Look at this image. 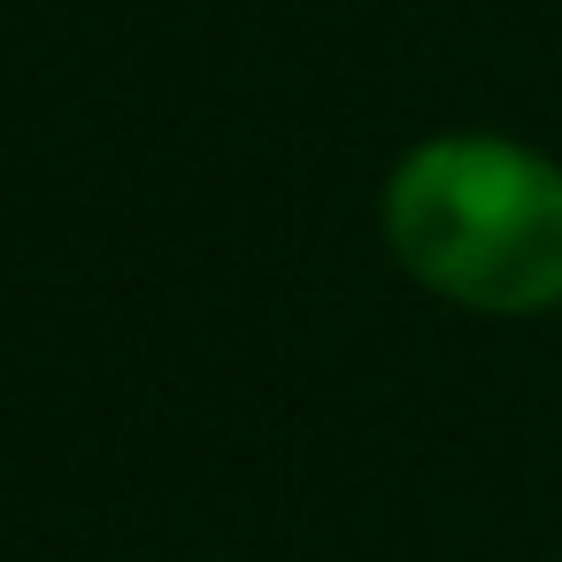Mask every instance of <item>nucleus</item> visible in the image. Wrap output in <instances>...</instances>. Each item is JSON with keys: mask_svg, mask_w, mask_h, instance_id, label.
<instances>
[{"mask_svg": "<svg viewBox=\"0 0 562 562\" xmlns=\"http://www.w3.org/2000/svg\"><path fill=\"white\" fill-rule=\"evenodd\" d=\"M385 232L408 278L462 308L531 316L562 301V170L508 139H431L393 170Z\"/></svg>", "mask_w": 562, "mask_h": 562, "instance_id": "nucleus-1", "label": "nucleus"}]
</instances>
